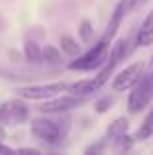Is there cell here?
I'll return each mask as SVG.
<instances>
[{
  "mask_svg": "<svg viewBox=\"0 0 153 155\" xmlns=\"http://www.w3.org/2000/svg\"><path fill=\"white\" fill-rule=\"evenodd\" d=\"M126 4H124V0H120L118 4H116V8H114V12H112V18H110V24H108V31H106V35H104V39H108V41H112L114 39V35H116V31H118V28H120V24H122V18H124V14H126Z\"/></svg>",
  "mask_w": 153,
  "mask_h": 155,
  "instance_id": "cell-11",
  "label": "cell"
},
{
  "mask_svg": "<svg viewBox=\"0 0 153 155\" xmlns=\"http://www.w3.org/2000/svg\"><path fill=\"white\" fill-rule=\"evenodd\" d=\"M135 41L139 47H149L153 43V10L145 16L143 24L139 26L138 35H135Z\"/></svg>",
  "mask_w": 153,
  "mask_h": 155,
  "instance_id": "cell-10",
  "label": "cell"
},
{
  "mask_svg": "<svg viewBox=\"0 0 153 155\" xmlns=\"http://www.w3.org/2000/svg\"><path fill=\"white\" fill-rule=\"evenodd\" d=\"M153 98V81L151 75H142V79L132 87V92L128 96V110L132 114H138L147 108V104Z\"/></svg>",
  "mask_w": 153,
  "mask_h": 155,
  "instance_id": "cell-3",
  "label": "cell"
},
{
  "mask_svg": "<svg viewBox=\"0 0 153 155\" xmlns=\"http://www.w3.org/2000/svg\"><path fill=\"white\" fill-rule=\"evenodd\" d=\"M100 149H102V145H94V147H88L86 153H94V151H100Z\"/></svg>",
  "mask_w": 153,
  "mask_h": 155,
  "instance_id": "cell-22",
  "label": "cell"
},
{
  "mask_svg": "<svg viewBox=\"0 0 153 155\" xmlns=\"http://www.w3.org/2000/svg\"><path fill=\"white\" fill-rule=\"evenodd\" d=\"M0 153H2V155H14V149L8 147V145H4L2 141H0Z\"/></svg>",
  "mask_w": 153,
  "mask_h": 155,
  "instance_id": "cell-20",
  "label": "cell"
},
{
  "mask_svg": "<svg viewBox=\"0 0 153 155\" xmlns=\"http://www.w3.org/2000/svg\"><path fill=\"white\" fill-rule=\"evenodd\" d=\"M100 87H102V83L98 81V77H92V79H80L76 83H71L67 91L76 96H88L90 92H96Z\"/></svg>",
  "mask_w": 153,
  "mask_h": 155,
  "instance_id": "cell-9",
  "label": "cell"
},
{
  "mask_svg": "<svg viewBox=\"0 0 153 155\" xmlns=\"http://www.w3.org/2000/svg\"><path fill=\"white\" fill-rule=\"evenodd\" d=\"M128 130H130V122H128V118L120 116V118H116V120L112 122L110 126H108L106 134H108V137L116 140V137H120V136H124V134H128Z\"/></svg>",
  "mask_w": 153,
  "mask_h": 155,
  "instance_id": "cell-12",
  "label": "cell"
},
{
  "mask_svg": "<svg viewBox=\"0 0 153 155\" xmlns=\"http://www.w3.org/2000/svg\"><path fill=\"white\" fill-rule=\"evenodd\" d=\"M151 134H153V110L147 114L143 124L139 126L138 134H135V140H147V137H151Z\"/></svg>",
  "mask_w": 153,
  "mask_h": 155,
  "instance_id": "cell-14",
  "label": "cell"
},
{
  "mask_svg": "<svg viewBox=\"0 0 153 155\" xmlns=\"http://www.w3.org/2000/svg\"><path fill=\"white\" fill-rule=\"evenodd\" d=\"M79 35H80V39H83L84 43H88L92 39V22H90V20H83V22H80Z\"/></svg>",
  "mask_w": 153,
  "mask_h": 155,
  "instance_id": "cell-17",
  "label": "cell"
},
{
  "mask_svg": "<svg viewBox=\"0 0 153 155\" xmlns=\"http://www.w3.org/2000/svg\"><path fill=\"white\" fill-rule=\"evenodd\" d=\"M67 130H69V120L55 122L45 116H39V118L31 120V134L37 140L45 141V143H51V145L59 143L67 136Z\"/></svg>",
  "mask_w": 153,
  "mask_h": 155,
  "instance_id": "cell-1",
  "label": "cell"
},
{
  "mask_svg": "<svg viewBox=\"0 0 153 155\" xmlns=\"http://www.w3.org/2000/svg\"><path fill=\"white\" fill-rule=\"evenodd\" d=\"M142 75H143V65L142 63H132L112 79V88L114 91H128V88H132L142 79Z\"/></svg>",
  "mask_w": 153,
  "mask_h": 155,
  "instance_id": "cell-8",
  "label": "cell"
},
{
  "mask_svg": "<svg viewBox=\"0 0 153 155\" xmlns=\"http://www.w3.org/2000/svg\"><path fill=\"white\" fill-rule=\"evenodd\" d=\"M149 69L153 71V55H151V65H149Z\"/></svg>",
  "mask_w": 153,
  "mask_h": 155,
  "instance_id": "cell-23",
  "label": "cell"
},
{
  "mask_svg": "<svg viewBox=\"0 0 153 155\" xmlns=\"http://www.w3.org/2000/svg\"><path fill=\"white\" fill-rule=\"evenodd\" d=\"M114 141H116V149H118V151H128V149L134 145V140H132L128 134H124V136L116 137Z\"/></svg>",
  "mask_w": 153,
  "mask_h": 155,
  "instance_id": "cell-19",
  "label": "cell"
},
{
  "mask_svg": "<svg viewBox=\"0 0 153 155\" xmlns=\"http://www.w3.org/2000/svg\"><path fill=\"white\" fill-rule=\"evenodd\" d=\"M18 153H39V151L34 147H22V149H18Z\"/></svg>",
  "mask_w": 153,
  "mask_h": 155,
  "instance_id": "cell-21",
  "label": "cell"
},
{
  "mask_svg": "<svg viewBox=\"0 0 153 155\" xmlns=\"http://www.w3.org/2000/svg\"><path fill=\"white\" fill-rule=\"evenodd\" d=\"M108 45H110L108 39H100L96 45H92V49H88L84 55L76 57V61H71L69 69L71 71H92V69L102 67L108 57Z\"/></svg>",
  "mask_w": 153,
  "mask_h": 155,
  "instance_id": "cell-2",
  "label": "cell"
},
{
  "mask_svg": "<svg viewBox=\"0 0 153 155\" xmlns=\"http://www.w3.org/2000/svg\"><path fill=\"white\" fill-rule=\"evenodd\" d=\"M151 81H153V71H151Z\"/></svg>",
  "mask_w": 153,
  "mask_h": 155,
  "instance_id": "cell-24",
  "label": "cell"
},
{
  "mask_svg": "<svg viewBox=\"0 0 153 155\" xmlns=\"http://www.w3.org/2000/svg\"><path fill=\"white\" fill-rule=\"evenodd\" d=\"M126 55H128V41H126V39H118V41L112 45L110 53H108L106 61H104V65H102V71L98 73V81H100V83H102V84L106 83L108 77L114 73V69L122 63Z\"/></svg>",
  "mask_w": 153,
  "mask_h": 155,
  "instance_id": "cell-6",
  "label": "cell"
},
{
  "mask_svg": "<svg viewBox=\"0 0 153 155\" xmlns=\"http://www.w3.org/2000/svg\"><path fill=\"white\" fill-rule=\"evenodd\" d=\"M30 118V108L22 100H8L0 106V120L8 124H24Z\"/></svg>",
  "mask_w": 153,
  "mask_h": 155,
  "instance_id": "cell-7",
  "label": "cell"
},
{
  "mask_svg": "<svg viewBox=\"0 0 153 155\" xmlns=\"http://www.w3.org/2000/svg\"><path fill=\"white\" fill-rule=\"evenodd\" d=\"M24 57H26L30 63H41V47L35 41L28 39V41L24 43Z\"/></svg>",
  "mask_w": 153,
  "mask_h": 155,
  "instance_id": "cell-13",
  "label": "cell"
},
{
  "mask_svg": "<svg viewBox=\"0 0 153 155\" xmlns=\"http://www.w3.org/2000/svg\"><path fill=\"white\" fill-rule=\"evenodd\" d=\"M114 96H102L100 100H96V104H94V110L98 114H104V112H108L110 110V106L114 104Z\"/></svg>",
  "mask_w": 153,
  "mask_h": 155,
  "instance_id": "cell-18",
  "label": "cell"
},
{
  "mask_svg": "<svg viewBox=\"0 0 153 155\" xmlns=\"http://www.w3.org/2000/svg\"><path fill=\"white\" fill-rule=\"evenodd\" d=\"M84 98H86V96L57 94V96H53V98L43 100V102L37 106V110L41 114H63V112H69V110L79 108L80 104H84Z\"/></svg>",
  "mask_w": 153,
  "mask_h": 155,
  "instance_id": "cell-4",
  "label": "cell"
},
{
  "mask_svg": "<svg viewBox=\"0 0 153 155\" xmlns=\"http://www.w3.org/2000/svg\"><path fill=\"white\" fill-rule=\"evenodd\" d=\"M69 88L67 83H51V84H34V87H20L16 88V94L20 98H28V100H47L53 96L61 94Z\"/></svg>",
  "mask_w": 153,
  "mask_h": 155,
  "instance_id": "cell-5",
  "label": "cell"
},
{
  "mask_svg": "<svg viewBox=\"0 0 153 155\" xmlns=\"http://www.w3.org/2000/svg\"><path fill=\"white\" fill-rule=\"evenodd\" d=\"M59 43H61V51H65L69 57H75V55L80 53V45H76V41L71 35H63Z\"/></svg>",
  "mask_w": 153,
  "mask_h": 155,
  "instance_id": "cell-15",
  "label": "cell"
},
{
  "mask_svg": "<svg viewBox=\"0 0 153 155\" xmlns=\"http://www.w3.org/2000/svg\"><path fill=\"white\" fill-rule=\"evenodd\" d=\"M41 61H45V63H61V51L55 45H45L41 49Z\"/></svg>",
  "mask_w": 153,
  "mask_h": 155,
  "instance_id": "cell-16",
  "label": "cell"
}]
</instances>
